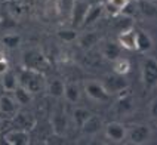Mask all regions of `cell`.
<instances>
[{
  "instance_id": "obj_1",
  "label": "cell",
  "mask_w": 157,
  "mask_h": 145,
  "mask_svg": "<svg viewBox=\"0 0 157 145\" xmlns=\"http://www.w3.org/2000/svg\"><path fill=\"white\" fill-rule=\"evenodd\" d=\"M18 77V85L24 86L30 93H37L39 90L43 89V76L40 74V71H34L30 68H24Z\"/></svg>"
},
{
  "instance_id": "obj_2",
  "label": "cell",
  "mask_w": 157,
  "mask_h": 145,
  "mask_svg": "<svg viewBox=\"0 0 157 145\" xmlns=\"http://www.w3.org/2000/svg\"><path fill=\"white\" fill-rule=\"evenodd\" d=\"M151 129L147 124H133L126 129V139L133 145H144L151 139Z\"/></svg>"
},
{
  "instance_id": "obj_3",
  "label": "cell",
  "mask_w": 157,
  "mask_h": 145,
  "mask_svg": "<svg viewBox=\"0 0 157 145\" xmlns=\"http://www.w3.org/2000/svg\"><path fill=\"white\" fill-rule=\"evenodd\" d=\"M85 90H86V95L95 102H108L110 98H111V93L105 89V86L99 82H87L85 85Z\"/></svg>"
},
{
  "instance_id": "obj_4",
  "label": "cell",
  "mask_w": 157,
  "mask_h": 145,
  "mask_svg": "<svg viewBox=\"0 0 157 145\" xmlns=\"http://www.w3.org/2000/svg\"><path fill=\"white\" fill-rule=\"evenodd\" d=\"M142 82L147 89H153L157 83V62L153 56L145 58L142 64Z\"/></svg>"
},
{
  "instance_id": "obj_5",
  "label": "cell",
  "mask_w": 157,
  "mask_h": 145,
  "mask_svg": "<svg viewBox=\"0 0 157 145\" xmlns=\"http://www.w3.org/2000/svg\"><path fill=\"white\" fill-rule=\"evenodd\" d=\"M22 61H24V67H25V68L34 70V71H42V70H44V67L48 65L43 53L39 51H34V49L24 52Z\"/></svg>"
},
{
  "instance_id": "obj_6",
  "label": "cell",
  "mask_w": 157,
  "mask_h": 145,
  "mask_svg": "<svg viewBox=\"0 0 157 145\" xmlns=\"http://www.w3.org/2000/svg\"><path fill=\"white\" fill-rule=\"evenodd\" d=\"M89 6H90V3L86 2V0H73V6H71V22H73V27H74V28L82 27Z\"/></svg>"
},
{
  "instance_id": "obj_7",
  "label": "cell",
  "mask_w": 157,
  "mask_h": 145,
  "mask_svg": "<svg viewBox=\"0 0 157 145\" xmlns=\"http://www.w3.org/2000/svg\"><path fill=\"white\" fill-rule=\"evenodd\" d=\"M51 126H52L53 133H56V135L64 136L67 133V130H68V119H67V116H65L62 108H55L52 111Z\"/></svg>"
},
{
  "instance_id": "obj_8",
  "label": "cell",
  "mask_w": 157,
  "mask_h": 145,
  "mask_svg": "<svg viewBox=\"0 0 157 145\" xmlns=\"http://www.w3.org/2000/svg\"><path fill=\"white\" fill-rule=\"evenodd\" d=\"M12 120H13L15 128L27 130V132L31 130V129H34L36 124H37L36 117L31 114V113H28V111H17L15 116L12 117Z\"/></svg>"
},
{
  "instance_id": "obj_9",
  "label": "cell",
  "mask_w": 157,
  "mask_h": 145,
  "mask_svg": "<svg viewBox=\"0 0 157 145\" xmlns=\"http://www.w3.org/2000/svg\"><path fill=\"white\" fill-rule=\"evenodd\" d=\"M3 139L9 145H28L30 144V133L22 129H12L5 133Z\"/></svg>"
},
{
  "instance_id": "obj_10",
  "label": "cell",
  "mask_w": 157,
  "mask_h": 145,
  "mask_svg": "<svg viewBox=\"0 0 157 145\" xmlns=\"http://www.w3.org/2000/svg\"><path fill=\"white\" fill-rule=\"evenodd\" d=\"M18 111V102L15 98L2 95L0 96V117L2 119H12Z\"/></svg>"
},
{
  "instance_id": "obj_11",
  "label": "cell",
  "mask_w": 157,
  "mask_h": 145,
  "mask_svg": "<svg viewBox=\"0 0 157 145\" xmlns=\"http://www.w3.org/2000/svg\"><path fill=\"white\" fill-rule=\"evenodd\" d=\"M105 135L113 142H122L126 139V128L119 121H111L105 126Z\"/></svg>"
},
{
  "instance_id": "obj_12",
  "label": "cell",
  "mask_w": 157,
  "mask_h": 145,
  "mask_svg": "<svg viewBox=\"0 0 157 145\" xmlns=\"http://www.w3.org/2000/svg\"><path fill=\"white\" fill-rule=\"evenodd\" d=\"M135 37H136V30L131 27V28H126L119 33V46L123 49H128V51H135Z\"/></svg>"
},
{
  "instance_id": "obj_13",
  "label": "cell",
  "mask_w": 157,
  "mask_h": 145,
  "mask_svg": "<svg viewBox=\"0 0 157 145\" xmlns=\"http://www.w3.org/2000/svg\"><path fill=\"white\" fill-rule=\"evenodd\" d=\"M153 49V39L151 36L144 31V30H136V37H135V51L145 53Z\"/></svg>"
},
{
  "instance_id": "obj_14",
  "label": "cell",
  "mask_w": 157,
  "mask_h": 145,
  "mask_svg": "<svg viewBox=\"0 0 157 145\" xmlns=\"http://www.w3.org/2000/svg\"><path fill=\"white\" fill-rule=\"evenodd\" d=\"M82 132L86 135V136H95L96 133L102 129V121H101V119L99 117H96V116H94V114H90L89 117H87V120L82 124Z\"/></svg>"
},
{
  "instance_id": "obj_15",
  "label": "cell",
  "mask_w": 157,
  "mask_h": 145,
  "mask_svg": "<svg viewBox=\"0 0 157 145\" xmlns=\"http://www.w3.org/2000/svg\"><path fill=\"white\" fill-rule=\"evenodd\" d=\"M136 9L142 17L148 18V19H154L157 15V6L153 0H136Z\"/></svg>"
},
{
  "instance_id": "obj_16",
  "label": "cell",
  "mask_w": 157,
  "mask_h": 145,
  "mask_svg": "<svg viewBox=\"0 0 157 145\" xmlns=\"http://www.w3.org/2000/svg\"><path fill=\"white\" fill-rule=\"evenodd\" d=\"M102 12H104V6L99 3V2H96V3H92L90 6H89V9H87V13L86 17H85V21H83V24H82V27L85 25H92L94 22H96L99 18H101V15H102Z\"/></svg>"
},
{
  "instance_id": "obj_17",
  "label": "cell",
  "mask_w": 157,
  "mask_h": 145,
  "mask_svg": "<svg viewBox=\"0 0 157 145\" xmlns=\"http://www.w3.org/2000/svg\"><path fill=\"white\" fill-rule=\"evenodd\" d=\"M105 89H107L110 93H111V92H123V90L126 89V80L123 78V76H119V74L110 76L107 78Z\"/></svg>"
},
{
  "instance_id": "obj_18",
  "label": "cell",
  "mask_w": 157,
  "mask_h": 145,
  "mask_svg": "<svg viewBox=\"0 0 157 145\" xmlns=\"http://www.w3.org/2000/svg\"><path fill=\"white\" fill-rule=\"evenodd\" d=\"M101 53H102L104 58H107V59H110V61H114L120 56V46H119V43L107 42L102 44Z\"/></svg>"
},
{
  "instance_id": "obj_19",
  "label": "cell",
  "mask_w": 157,
  "mask_h": 145,
  "mask_svg": "<svg viewBox=\"0 0 157 145\" xmlns=\"http://www.w3.org/2000/svg\"><path fill=\"white\" fill-rule=\"evenodd\" d=\"M0 77H2V86H3L5 90L12 92V90L18 86V77L12 70H6Z\"/></svg>"
},
{
  "instance_id": "obj_20",
  "label": "cell",
  "mask_w": 157,
  "mask_h": 145,
  "mask_svg": "<svg viewBox=\"0 0 157 145\" xmlns=\"http://www.w3.org/2000/svg\"><path fill=\"white\" fill-rule=\"evenodd\" d=\"M62 96L71 104L78 102V99H80V89H78V86L76 83H65Z\"/></svg>"
},
{
  "instance_id": "obj_21",
  "label": "cell",
  "mask_w": 157,
  "mask_h": 145,
  "mask_svg": "<svg viewBox=\"0 0 157 145\" xmlns=\"http://www.w3.org/2000/svg\"><path fill=\"white\" fill-rule=\"evenodd\" d=\"M13 98L18 102V105H27V104L31 102V93L21 85H18L13 89Z\"/></svg>"
},
{
  "instance_id": "obj_22",
  "label": "cell",
  "mask_w": 157,
  "mask_h": 145,
  "mask_svg": "<svg viewBox=\"0 0 157 145\" xmlns=\"http://www.w3.org/2000/svg\"><path fill=\"white\" fill-rule=\"evenodd\" d=\"M64 82H61L59 78H53L52 82H49L48 85V93L51 95L52 98H62L64 95Z\"/></svg>"
},
{
  "instance_id": "obj_23",
  "label": "cell",
  "mask_w": 157,
  "mask_h": 145,
  "mask_svg": "<svg viewBox=\"0 0 157 145\" xmlns=\"http://www.w3.org/2000/svg\"><path fill=\"white\" fill-rule=\"evenodd\" d=\"M77 39H78V46L82 49H90L99 42V37L95 33H86V34H83L82 37H77Z\"/></svg>"
},
{
  "instance_id": "obj_24",
  "label": "cell",
  "mask_w": 157,
  "mask_h": 145,
  "mask_svg": "<svg viewBox=\"0 0 157 145\" xmlns=\"http://www.w3.org/2000/svg\"><path fill=\"white\" fill-rule=\"evenodd\" d=\"M114 73L116 74H119V76H124V74H128L129 71H131V62L126 59V58H117V59H114Z\"/></svg>"
},
{
  "instance_id": "obj_25",
  "label": "cell",
  "mask_w": 157,
  "mask_h": 145,
  "mask_svg": "<svg viewBox=\"0 0 157 145\" xmlns=\"http://www.w3.org/2000/svg\"><path fill=\"white\" fill-rule=\"evenodd\" d=\"M89 116H90V111L86 110V108H82V107L73 111V120H74L77 128H82V124L86 121Z\"/></svg>"
},
{
  "instance_id": "obj_26",
  "label": "cell",
  "mask_w": 157,
  "mask_h": 145,
  "mask_svg": "<svg viewBox=\"0 0 157 145\" xmlns=\"http://www.w3.org/2000/svg\"><path fill=\"white\" fill-rule=\"evenodd\" d=\"M132 96L129 93L123 95V96H120V99H119V113H122V114H126V113H129V111H132V108H133V105H132Z\"/></svg>"
},
{
  "instance_id": "obj_27",
  "label": "cell",
  "mask_w": 157,
  "mask_h": 145,
  "mask_svg": "<svg viewBox=\"0 0 157 145\" xmlns=\"http://www.w3.org/2000/svg\"><path fill=\"white\" fill-rule=\"evenodd\" d=\"M58 37L61 39L62 42H67V43H71L74 40H77V31L76 28H62L58 31Z\"/></svg>"
},
{
  "instance_id": "obj_28",
  "label": "cell",
  "mask_w": 157,
  "mask_h": 145,
  "mask_svg": "<svg viewBox=\"0 0 157 145\" xmlns=\"http://www.w3.org/2000/svg\"><path fill=\"white\" fill-rule=\"evenodd\" d=\"M2 43L9 48V49H15L19 46V43H21V36L19 34H5L2 37Z\"/></svg>"
},
{
  "instance_id": "obj_29",
  "label": "cell",
  "mask_w": 157,
  "mask_h": 145,
  "mask_svg": "<svg viewBox=\"0 0 157 145\" xmlns=\"http://www.w3.org/2000/svg\"><path fill=\"white\" fill-rule=\"evenodd\" d=\"M136 12H138V9H136V3H133V2H131V0H129V2L124 5V8L120 10V15H123V17L133 18Z\"/></svg>"
},
{
  "instance_id": "obj_30",
  "label": "cell",
  "mask_w": 157,
  "mask_h": 145,
  "mask_svg": "<svg viewBox=\"0 0 157 145\" xmlns=\"http://www.w3.org/2000/svg\"><path fill=\"white\" fill-rule=\"evenodd\" d=\"M129 0H108L107 3H110L111 6H114L116 9H119V10H122L123 8H124V5L128 3Z\"/></svg>"
},
{
  "instance_id": "obj_31",
  "label": "cell",
  "mask_w": 157,
  "mask_h": 145,
  "mask_svg": "<svg viewBox=\"0 0 157 145\" xmlns=\"http://www.w3.org/2000/svg\"><path fill=\"white\" fill-rule=\"evenodd\" d=\"M156 105H157V101H156V99H153V101L150 102V116H151V119H156V117H157Z\"/></svg>"
},
{
  "instance_id": "obj_32",
  "label": "cell",
  "mask_w": 157,
  "mask_h": 145,
  "mask_svg": "<svg viewBox=\"0 0 157 145\" xmlns=\"http://www.w3.org/2000/svg\"><path fill=\"white\" fill-rule=\"evenodd\" d=\"M6 70H9L8 61H6V59H2V61H0V76H2V74H3Z\"/></svg>"
},
{
  "instance_id": "obj_33",
  "label": "cell",
  "mask_w": 157,
  "mask_h": 145,
  "mask_svg": "<svg viewBox=\"0 0 157 145\" xmlns=\"http://www.w3.org/2000/svg\"><path fill=\"white\" fill-rule=\"evenodd\" d=\"M2 59H5V53H3V52L0 51V61H2Z\"/></svg>"
},
{
  "instance_id": "obj_34",
  "label": "cell",
  "mask_w": 157,
  "mask_h": 145,
  "mask_svg": "<svg viewBox=\"0 0 157 145\" xmlns=\"http://www.w3.org/2000/svg\"><path fill=\"white\" fill-rule=\"evenodd\" d=\"M2 124H3V119L0 117V128H2Z\"/></svg>"
}]
</instances>
